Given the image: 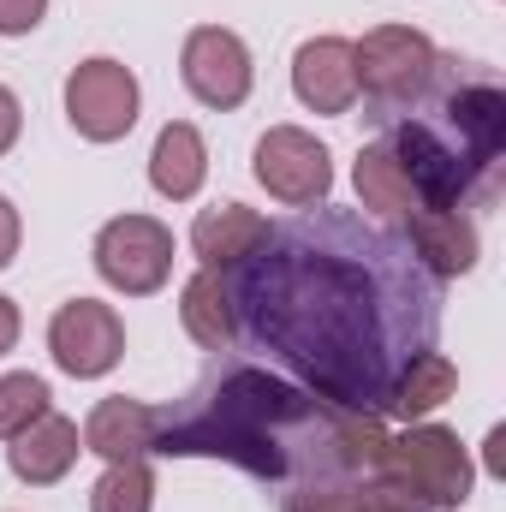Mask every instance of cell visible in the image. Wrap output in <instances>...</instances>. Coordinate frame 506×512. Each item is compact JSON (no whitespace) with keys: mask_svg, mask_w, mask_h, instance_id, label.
<instances>
[{"mask_svg":"<svg viewBox=\"0 0 506 512\" xmlns=\"http://www.w3.org/2000/svg\"><path fill=\"white\" fill-rule=\"evenodd\" d=\"M179 78H185V90H191L203 108H215V114L239 108V102L251 96V84H256V66H251L245 36L227 30V24H197V30L185 36Z\"/></svg>","mask_w":506,"mask_h":512,"instance_id":"30bf717a","label":"cell"},{"mask_svg":"<svg viewBox=\"0 0 506 512\" xmlns=\"http://www.w3.org/2000/svg\"><path fill=\"white\" fill-rule=\"evenodd\" d=\"M18 131H24V108H18V96L0 84V155L18 143Z\"/></svg>","mask_w":506,"mask_h":512,"instance_id":"d4e9b609","label":"cell"},{"mask_svg":"<svg viewBox=\"0 0 506 512\" xmlns=\"http://www.w3.org/2000/svg\"><path fill=\"white\" fill-rule=\"evenodd\" d=\"M441 48L411 30V24H376L364 42H352V66H358V96H364V120L399 114L405 102L423 96L429 72H435Z\"/></svg>","mask_w":506,"mask_h":512,"instance_id":"5b68a950","label":"cell"},{"mask_svg":"<svg viewBox=\"0 0 506 512\" xmlns=\"http://www.w3.org/2000/svg\"><path fill=\"white\" fill-rule=\"evenodd\" d=\"M149 507H155V471L143 459H114L90 489V512H149Z\"/></svg>","mask_w":506,"mask_h":512,"instance_id":"ffe728a7","label":"cell"},{"mask_svg":"<svg viewBox=\"0 0 506 512\" xmlns=\"http://www.w3.org/2000/svg\"><path fill=\"white\" fill-rule=\"evenodd\" d=\"M84 453H102L108 465H114V459H143V453H155V405L126 399V393L102 399V405L90 411V423H84Z\"/></svg>","mask_w":506,"mask_h":512,"instance_id":"2e32d148","label":"cell"},{"mask_svg":"<svg viewBox=\"0 0 506 512\" xmlns=\"http://www.w3.org/2000/svg\"><path fill=\"white\" fill-rule=\"evenodd\" d=\"M453 387H459V370H453V358H441V352H423L399 382L387 393V411L381 417H405V423H417V417H429L435 405H447L453 399Z\"/></svg>","mask_w":506,"mask_h":512,"instance_id":"d6986e66","label":"cell"},{"mask_svg":"<svg viewBox=\"0 0 506 512\" xmlns=\"http://www.w3.org/2000/svg\"><path fill=\"white\" fill-rule=\"evenodd\" d=\"M48 382L42 376H30V370H18V376H0V441H12L18 429H30L42 411H48Z\"/></svg>","mask_w":506,"mask_h":512,"instance_id":"44dd1931","label":"cell"},{"mask_svg":"<svg viewBox=\"0 0 506 512\" xmlns=\"http://www.w3.org/2000/svg\"><path fill=\"white\" fill-rule=\"evenodd\" d=\"M358 512H441V507H423L417 495L393 489L387 477H364V483H358Z\"/></svg>","mask_w":506,"mask_h":512,"instance_id":"603a6c76","label":"cell"},{"mask_svg":"<svg viewBox=\"0 0 506 512\" xmlns=\"http://www.w3.org/2000/svg\"><path fill=\"white\" fill-rule=\"evenodd\" d=\"M18 239H24V227H18V209L0 197V268H12V256H18Z\"/></svg>","mask_w":506,"mask_h":512,"instance_id":"484cf974","label":"cell"},{"mask_svg":"<svg viewBox=\"0 0 506 512\" xmlns=\"http://www.w3.org/2000/svg\"><path fill=\"white\" fill-rule=\"evenodd\" d=\"M405 245L417 251V262L435 274V280H459L477 268L483 256V233L465 209H423L405 221Z\"/></svg>","mask_w":506,"mask_h":512,"instance_id":"7c38bea8","label":"cell"},{"mask_svg":"<svg viewBox=\"0 0 506 512\" xmlns=\"http://www.w3.org/2000/svg\"><path fill=\"white\" fill-rule=\"evenodd\" d=\"M137 102L143 96H137L131 66L108 60V54L72 66V78H66V120H72L78 137H90V143H120L137 126Z\"/></svg>","mask_w":506,"mask_h":512,"instance_id":"ba28073f","label":"cell"},{"mask_svg":"<svg viewBox=\"0 0 506 512\" xmlns=\"http://www.w3.org/2000/svg\"><path fill=\"white\" fill-rule=\"evenodd\" d=\"M78 453H84V435H78V423L72 417H60L54 405L30 423V429H18L12 435V447H6V465H12V477L18 483H30V489H48V483H60L72 465H78Z\"/></svg>","mask_w":506,"mask_h":512,"instance_id":"4fadbf2b","label":"cell"},{"mask_svg":"<svg viewBox=\"0 0 506 512\" xmlns=\"http://www.w3.org/2000/svg\"><path fill=\"white\" fill-rule=\"evenodd\" d=\"M221 274L239 346L346 411L381 417L393 382L441 340V280L405 233L346 209L268 227V239Z\"/></svg>","mask_w":506,"mask_h":512,"instance_id":"6da1fadb","label":"cell"},{"mask_svg":"<svg viewBox=\"0 0 506 512\" xmlns=\"http://www.w3.org/2000/svg\"><path fill=\"white\" fill-rule=\"evenodd\" d=\"M376 477H387L393 489H405L423 507H441V512L465 507L471 483H477L471 453H465V441L447 423H411L405 435H387V447L376 459Z\"/></svg>","mask_w":506,"mask_h":512,"instance_id":"277c9868","label":"cell"},{"mask_svg":"<svg viewBox=\"0 0 506 512\" xmlns=\"http://www.w3.org/2000/svg\"><path fill=\"white\" fill-rule=\"evenodd\" d=\"M48 0H0V36H30L42 24Z\"/></svg>","mask_w":506,"mask_h":512,"instance_id":"cb8c5ba5","label":"cell"},{"mask_svg":"<svg viewBox=\"0 0 506 512\" xmlns=\"http://www.w3.org/2000/svg\"><path fill=\"white\" fill-rule=\"evenodd\" d=\"M96 274L126 298L161 292L173 274V233L155 215H114L96 233Z\"/></svg>","mask_w":506,"mask_h":512,"instance_id":"52a82bcc","label":"cell"},{"mask_svg":"<svg viewBox=\"0 0 506 512\" xmlns=\"http://www.w3.org/2000/svg\"><path fill=\"white\" fill-rule=\"evenodd\" d=\"M280 501L286 512H358V483H304Z\"/></svg>","mask_w":506,"mask_h":512,"instance_id":"7402d4cb","label":"cell"},{"mask_svg":"<svg viewBox=\"0 0 506 512\" xmlns=\"http://www.w3.org/2000/svg\"><path fill=\"white\" fill-rule=\"evenodd\" d=\"M370 126L405 161L423 209L495 203L506 161V90L489 66L441 54L423 96Z\"/></svg>","mask_w":506,"mask_h":512,"instance_id":"3957f363","label":"cell"},{"mask_svg":"<svg viewBox=\"0 0 506 512\" xmlns=\"http://www.w3.org/2000/svg\"><path fill=\"white\" fill-rule=\"evenodd\" d=\"M268 239V221L245 209V203H215V209H203L197 221H191V251L203 268H233V262H245Z\"/></svg>","mask_w":506,"mask_h":512,"instance_id":"e0dca14e","label":"cell"},{"mask_svg":"<svg viewBox=\"0 0 506 512\" xmlns=\"http://www.w3.org/2000/svg\"><path fill=\"white\" fill-rule=\"evenodd\" d=\"M18 328H24V316H18V304L12 298H0V358L18 346Z\"/></svg>","mask_w":506,"mask_h":512,"instance_id":"4316f807","label":"cell"},{"mask_svg":"<svg viewBox=\"0 0 506 512\" xmlns=\"http://www.w3.org/2000/svg\"><path fill=\"white\" fill-rule=\"evenodd\" d=\"M387 447V417L346 411L251 358H221L179 405L155 411V453L227 459L245 477L292 495L304 483H364Z\"/></svg>","mask_w":506,"mask_h":512,"instance_id":"7a4b0ae2","label":"cell"},{"mask_svg":"<svg viewBox=\"0 0 506 512\" xmlns=\"http://www.w3.org/2000/svg\"><path fill=\"white\" fill-rule=\"evenodd\" d=\"M209 179V143L191 120H167L155 131V149H149V185L167 197V203H185L197 197Z\"/></svg>","mask_w":506,"mask_h":512,"instance_id":"9a60e30c","label":"cell"},{"mask_svg":"<svg viewBox=\"0 0 506 512\" xmlns=\"http://www.w3.org/2000/svg\"><path fill=\"white\" fill-rule=\"evenodd\" d=\"M352 185H358V209H370L381 221H411V215H423V197H417V185H411V173H405V161L393 155L387 137H370V143L358 149Z\"/></svg>","mask_w":506,"mask_h":512,"instance_id":"5bb4252c","label":"cell"},{"mask_svg":"<svg viewBox=\"0 0 506 512\" xmlns=\"http://www.w3.org/2000/svg\"><path fill=\"white\" fill-rule=\"evenodd\" d=\"M179 322L203 352H233L239 346V322H233V298H227V274L221 268H197L179 292Z\"/></svg>","mask_w":506,"mask_h":512,"instance_id":"ac0fdd59","label":"cell"},{"mask_svg":"<svg viewBox=\"0 0 506 512\" xmlns=\"http://www.w3.org/2000/svg\"><path fill=\"white\" fill-rule=\"evenodd\" d=\"M256 185L292 209H322L328 191H334V155L322 137H310L304 126H268L256 137L251 155Z\"/></svg>","mask_w":506,"mask_h":512,"instance_id":"8992f818","label":"cell"},{"mask_svg":"<svg viewBox=\"0 0 506 512\" xmlns=\"http://www.w3.org/2000/svg\"><path fill=\"white\" fill-rule=\"evenodd\" d=\"M292 96L310 114H352L358 108V66H352V42L346 36H310L292 54Z\"/></svg>","mask_w":506,"mask_h":512,"instance_id":"8fae6325","label":"cell"},{"mask_svg":"<svg viewBox=\"0 0 506 512\" xmlns=\"http://www.w3.org/2000/svg\"><path fill=\"white\" fill-rule=\"evenodd\" d=\"M48 352H54V364H60L66 376L96 382V376H108V370L126 358V322H120V310L102 304V298H72V304H60L54 322H48Z\"/></svg>","mask_w":506,"mask_h":512,"instance_id":"9c48e42d","label":"cell"}]
</instances>
